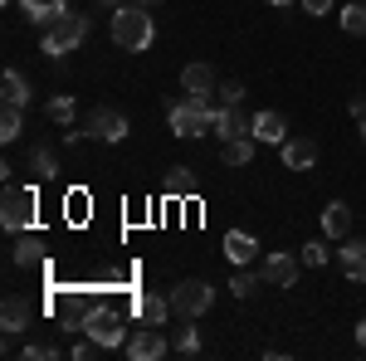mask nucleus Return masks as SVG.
<instances>
[{
  "label": "nucleus",
  "mask_w": 366,
  "mask_h": 361,
  "mask_svg": "<svg viewBox=\"0 0 366 361\" xmlns=\"http://www.w3.org/2000/svg\"><path fill=\"white\" fill-rule=\"evenodd\" d=\"M171 307H176V317H205L210 307H215V288L205 283V278H186V283H176L171 288Z\"/></svg>",
  "instance_id": "6"
},
{
  "label": "nucleus",
  "mask_w": 366,
  "mask_h": 361,
  "mask_svg": "<svg viewBox=\"0 0 366 361\" xmlns=\"http://www.w3.org/2000/svg\"><path fill=\"white\" fill-rule=\"evenodd\" d=\"M171 347H176L181 357H196V352H200V332H196V327H181V332L171 337Z\"/></svg>",
  "instance_id": "30"
},
{
  "label": "nucleus",
  "mask_w": 366,
  "mask_h": 361,
  "mask_svg": "<svg viewBox=\"0 0 366 361\" xmlns=\"http://www.w3.org/2000/svg\"><path fill=\"white\" fill-rule=\"evenodd\" d=\"M167 337H162V327H157V322H142L137 332L127 337V347H122V352H127V357L132 361H157V357H167Z\"/></svg>",
  "instance_id": "7"
},
{
  "label": "nucleus",
  "mask_w": 366,
  "mask_h": 361,
  "mask_svg": "<svg viewBox=\"0 0 366 361\" xmlns=\"http://www.w3.org/2000/svg\"><path fill=\"white\" fill-rule=\"evenodd\" d=\"M93 307L98 303H88L84 293H54V312H59V322H64L69 332H84V317Z\"/></svg>",
  "instance_id": "10"
},
{
  "label": "nucleus",
  "mask_w": 366,
  "mask_h": 361,
  "mask_svg": "<svg viewBox=\"0 0 366 361\" xmlns=\"http://www.w3.org/2000/svg\"><path fill=\"white\" fill-rule=\"evenodd\" d=\"M20 10L29 15V25H54L59 15H69V0H20Z\"/></svg>",
  "instance_id": "17"
},
{
  "label": "nucleus",
  "mask_w": 366,
  "mask_h": 361,
  "mask_svg": "<svg viewBox=\"0 0 366 361\" xmlns=\"http://www.w3.org/2000/svg\"><path fill=\"white\" fill-rule=\"evenodd\" d=\"M34 210H39V200L29 186H5V200H0V224L10 229V234H25L29 224H34Z\"/></svg>",
  "instance_id": "5"
},
{
  "label": "nucleus",
  "mask_w": 366,
  "mask_h": 361,
  "mask_svg": "<svg viewBox=\"0 0 366 361\" xmlns=\"http://www.w3.org/2000/svg\"><path fill=\"white\" fill-rule=\"evenodd\" d=\"M44 112H49V122H64V127H69L79 108H74V98H69V93H59V98H49V108H44Z\"/></svg>",
  "instance_id": "29"
},
{
  "label": "nucleus",
  "mask_w": 366,
  "mask_h": 361,
  "mask_svg": "<svg viewBox=\"0 0 366 361\" xmlns=\"http://www.w3.org/2000/svg\"><path fill=\"white\" fill-rule=\"evenodd\" d=\"M215 117H220V108L210 98H196V93H186L181 103L167 108V122L176 137H205V132H215Z\"/></svg>",
  "instance_id": "2"
},
{
  "label": "nucleus",
  "mask_w": 366,
  "mask_h": 361,
  "mask_svg": "<svg viewBox=\"0 0 366 361\" xmlns=\"http://www.w3.org/2000/svg\"><path fill=\"white\" fill-rule=\"evenodd\" d=\"M29 322H34V303H29V298H20V293H10V298L0 303V327H5V337L29 332Z\"/></svg>",
  "instance_id": "9"
},
{
  "label": "nucleus",
  "mask_w": 366,
  "mask_h": 361,
  "mask_svg": "<svg viewBox=\"0 0 366 361\" xmlns=\"http://www.w3.org/2000/svg\"><path fill=\"white\" fill-rule=\"evenodd\" d=\"M303 10H308V15H327V10H332V0H303Z\"/></svg>",
  "instance_id": "35"
},
{
  "label": "nucleus",
  "mask_w": 366,
  "mask_h": 361,
  "mask_svg": "<svg viewBox=\"0 0 366 361\" xmlns=\"http://www.w3.org/2000/svg\"><path fill=\"white\" fill-rule=\"evenodd\" d=\"M0 98H5V108H25L29 103V84L20 69H5V79H0Z\"/></svg>",
  "instance_id": "19"
},
{
  "label": "nucleus",
  "mask_w": 366,
  "mask_h": 361,
  "mask_svg": "<svg viewBox=\"0 0 366 361\" xmlns=\"http://www.w3.org/2000/svg\"><path fill=\"white\" fill-rule=\"evenodd\" d=\"M342 29H347V34H357V39H366V0L342 5Z\"/></svg>",
  "instance_id": "24"
},
{
  "label": "nucleus",
  "mask_w": 366,
  "mask_h": 361,
  "mask_svg": "<svg viewBox=\"0 0 366 361\" xmlns=\"http://www.w3.org/2000/svg\"><path fill=\"white\" fill-rule=\"evenodd\" d=\"M98 5H108V10H117V5H122V0H98Z\"/></svg>",
  "instance_id": "38"
},
{
  "label": "nucleus",
  "mask_w": 366,
  "mask_h": 361,
  "mask_svg": "<svg viewBox=\"0 0 366 361\" xmlns=\"http://www.w3.org/2000/svg\"><path fill=\"white\" fill-rule=\"evenodd\" d=\"M357 347H362V352H366V317H362V322H357Z\"/></svg>",
  "instance_id": "37"
},
{
  "label": "nucleus",
  "mask_w": 366,
  "mask_h": 361,
  "mask_svg": "<svg viewBox=\"0 0 366 361\" xmlns=\"http://www.w3.org/2000/svg\"><path fill=\"white\" fill-rule=\"evenodd\" d=\"M342 274L352 283H366V239H342Z\"/></svg>",
  "instance_id": "14"
},
{
  "label": "nucleus",
  "mask_w": 366,
  "mask_h": 361,
  "mask_svg": "<svg viewBox=\"0 0 366 361\" xmlns=\"http://www.w3.org/2000/svg\"><path fill=\"white\" fill-rule=\"evenodd\" d=\"M352 117H357V122L366 117V98H352Z\"/></svg>",
  "instance_id": "36"
},
{
  "label": "nucleus",
  "mask_w": 366,
  "mask_h": 361,
  "mask_svg": "<svg viewBox=\"0 0 366 361\" xmlns=\"http://www.w3.org/2000/svg\"><path fill=\"white\" fill-rule=\"evenodd\" d=\"M142 5H162V0H142Z\"/></svg>",
  "instance_id": "41"
},
{
  "label": "nucleus",
  "mask_w": 366,
  "mask_h": 361,
  "mask_svg": "<svg viewBox=\"0 0 366 361\" xmlns=\"http://www.w3.org/2000/svg\"><path fill=\"white\" fill-rule=\"evenodd\" d=\"M93 352H103V347H98V342H93L88 332H84V342H74V347H69V357H74V361H88Z\"/></svg>",
  "instance_id": "33"
},
{
  "label": "nucleus",
  "mask_w": 366,
  "mask_h": 361,
  "mask_svg": "<svg viewBox=\"0 0 366 361\" xmlns=\"http://www.w3.org/2000/svg\"><path fill=\"white\" fill-rule=\"evenodd\" d=\"M264 283H274V288H293V283H298V259L283 254V249L264 254Z\"/></svg>",
  "instance_id": "11"
},
{
  "label": "nucleus",
  "mask_w": 366,
  "mask_h": 361,
  "mask_svg": "<svg viewBox=\"0 0 366 361\" xmlns=\"http://www.w3.org/2000/svg\"><path fill=\"white\" fill-rule=\"evenodd\" d=\"M220 157H225V167H249V162H254V132L225 137V147H220Z\"/></svg>",
  "instance_id": "20"
},
{
  "label": "nucleus",
  "mask_w": 366,
  "mask_h": 361,
  "mask_svg": "<svg viewBox=\"0 0 366 361\" xmlns=\"http://www.w3.org/2000/svg\"><path fill=\"white\" fill-rule=\"evenodd\" d=\"M84 332L93 337V342H98V347H103V352H113V347H127V317H122V312H117V307H93V312H88L84 317Z\"/></svg>",
  "instance_id": "4"
},
{
  "label": "nucleus",
  "mask_w": 366,
  "mask_h": 361,
  "mask_svg": "<svg viewBox=\"0 0 366 361\" xmlns=\"http://www.w3.org/2000/svg\"><path fill=\"white\" fill-rule=\"evenodd\" d=\"M215 132H220V142L225 137H239V132H249V122L239 117L234 108H220V117H215Z\"/></svg>",
  "instance_id": "27"
},
{
  "label": "nucleus",
  "mask_w": 366,
  "mask_h": 361,
  "mask_svg": "<svg viewBox=\"0 0 366 361\" xmlns=\"http://www.w3.org/2000/svg\"><path fill=\"white\" fill-rule=\"evenodd\" d=\"M220 93H225V108H239V98H244V88H239V84H225Z\"/></svg>",
  "instance_id": "34"
},
{
  "label": "nucleus",
  "mask_w": 366,
  "mask_h": 361,
  "mask_svg": "<svg viewBox=\"0 0 366 361\" xmlns=\"http://www.w3.org/2000/svg\"><path fill=\"white\" fill-rule=\"evenodd\" d=\"M5 5H10V0H5Z\"/></svg>",
  "instance_id": "42"
},
{
  "label": "nucleus",
  "mask_w": 366,
  "mask_h": 361,
  "mask_svg": "<svg viewBox=\"0 0 366 361\" xmlns=\"http://www.w3.org/2000/svg\"><path fill=\"white\" fill-rule=\"evenodd\" d=\"M137 312H142V322H157V327H167V317L176 312V307H171V298H157V293H142V298H137Z\"/></svg>",
  "instance_id": "22"
},
{
  "label": "nucleus",
  "mask_w": 366,
  "mask_h": 361,
  "mask_svg": "<svg viewBox=\"0 0 366 361\" xmlns=\"http://www.w3.org/2000/svg\"><path fill=\"white\" fill-rule=\"evenodd\" d=\"M39 259H44V239H39L34 229H25V239L10 249V264H15V269H29V264H39Z\"/></svg>",
  "instance_id": "21"
},
{
  "label": "nucleus",
  "mask_w": 366,
  "mask_h": 361,
  "mask_svg": "<svg viewBox=\"0 0 366 361\" xmlns=\"http://www.w3.org/2000/svg\"><path fill=\"white\" fill-rule=\"evenodd\" d=\"M249 132H254V142L283 147V142H288V122H283V112H254V117H249Z\"/></svg>",
  "instance_id": "12"
},
{
  "label": "nucleus",
  "mask_w": 366,
  "mask_h": 361,
  "mask_svg": "<svg viewBox=\"0 0 366 361\" xmlns=\"http://www.w3.org/2000/svg\"><path fill=\"white\" fill-rule=\"evenodd\" d=\"M20 357H25V361H54V357H64V352H59L54 342H29Z\"/></svg>",
  "instance_id": "31"
},
{
  "label": "nucleus",
  "mask_w": 366,
  "mask_h": 361,
  "mask_svg": "<svg viewBox=\"0 0 366 361\" xmlns=\"http://www.w3.org/2000/svg\"><path fill=\"white\" fill-rule=\"evenodd\" d=\"M181 88L196 93V98H210V93H215V69H210V64H186V69H181Z\"/></svg>",
  "instance_id": "15"
},
{
  "label": "nucleus",
  "mask_w": 366,
  "mask_h": 361,
  "mask_svg": "<svg viewBox=\"0 0 366 361\" xmlns=\"http://www.w3.org/2000/svg\"><path fill=\"white\" fill-rule=\"evenodd\" d=\"M25 108H5L0 112V142H20V132H25V117H20Z\"/></svg>",
  "instance_id": "28"
},
{
  "label": "nucleus",
  "mask_w": 366,
  "mask_h": 361,
  "mask_svg": "<svg viewBox=\"0 0 366 361\" xmlns=\"http://www.w3.org/2000/svg\"><path fill=\"white\" fill-rule=\"evenodd\" d=\"M167 195H196V171L191 167H171L167 171Z\"/></svg>",
  "instance_id": "25"
},
{
  "label": "nucleus",
  "mask_w": 366,
  "mask_h": 361,
  "mask_svg": "<svg viewBox=\"0 0 366 361\" xmlns=\"http://www.w3.org/2000/svg\"><path fill=\"white\" fill-rule=\"evenodd\" d=\"M84 132L88 137H98V142H122L127 137V117L117 108H93L88 112V122H84Z\"/></svg>",
  "instance_id": "8"
},
{
  "label": "nucleus",
  "mask_w": 366,
  "mask_h": 361,
  "mask_svg": "<svg viewBox=\"0 0 366 361\" xmlns=\"http://www.w3.org/2000/svg\"><path fill=\"white\" fill-rule=\"evenodd\" d=\"M347 229H352V205L332 200V205L322 210V234H327V239H347Z\"/></svg>",
  "instance_id": "18"
},
{
  "label": "nucleus",
  "mask_w": 366,
  "mask_h": 361,
  "mask_svg": "<svg viewBox=\"0 0 366 361\" xmlns=\"http://www.w3.org/2000/svg\"><path fill=\"white\" fill-rule=\"evenodd\" d=\"M254 254H259V239H254L249 229H229L225 234V259L229 264H254Z\"/></svg>",
  "instance_id": "16"
},
{
  "label": "nucleus",
  "mask_w": 366,
  "mask_h": 361,
  "mask_svg": "<svg viewBox=\"0 0 366 361\" xmlns=\"http://www.w3.org/2000/svg\"><path fill=\"white\" fill-rule=\"evenodd\" d=\"M29 171H34V181H49V176H59V162L49 147H34L29 152Z\"/></svg>",
  "instance_id": "26"
},
{
  "label": "nucleus",
  "mask_w": 366,
  "mask_h": 361,
  "mask_svg": "<svg viewBox=\"0 0 366 361\" xmlns=\"http://www.w3.org/2000/svg\"><path fill=\"white\" fill-rule=\"evenodd\" d=\"M327 259H332V254H327V244H303V264H308V269H322Z\"/></svg>",
  "instance_id": "32"
},
{
  "label": "nucleus",
  "mask_w": 366,
  "mask_h": 361,
  "mask_svg": "<svg viewBox=\"0 0 366 361\" xmlns=\"http://www.w3.org/2000/svg\"><path fill=\"white\" fill-rule=\"evenodd\" d=\"M264 5H279V10H283V5H293V0H264Z\"/></svg>",
  "instance_id": "39"
},
{
  "label": "nucleus",
  "mask_w": 366,
  "mask_h": 361,
  "mask_svg": "<svg viewBox=\"0 0 366 361\" xmlns=\"http://www.w3.org/2000/svg\"><path fill=\"white\" fill-rule=\"evenodd\" d=\"M259 283H264V274H254L249 264H239V274L229 278V293H234V298H254V293H259Z\"/></svg>",
  "instance_id": "23"
},
{
  "label": "nucleus",
  "mask_w": 366,
  "mask_h": 361,
  "mask_svg": "<svg viewBox=\"0 0 366 361\" xmlns=\"http://www.w3.org/2000/svg\"><path fill=\"white\" fill-rule=\"evenodd\" d=\"M88 39V15H59L54 25H44V34H39V54H49V59H64V54H74L79 44Z\"/></svg>",
  "instance_id": "3"
},
{
  "label": "nucleus",
  "mask_w": 366,
  "mask_h": 361,
  "mask_svg": "<svg viewBox=\"0 0 366 361\" xmlns=\"http://www.w3.org/2000/svg\"><path fill=\"white\" fill-rule=\"evenodd\" d=\"M279 152H283V167L288 171H312L317 167V142L312 137H288Z\"/></svg>",
  "instance_id": "13"
},
{
  "label": "nucleus",
  "mask_w": 366,
  "mask_h": 361,
  "mask_svg": "<svg viewBox=\"0 0 366 361\" xmlns=\"http://www.w3.org/2000/svg\"><path fill=\"white\" fill-rule=\"evenodd\" d=\"M113 44L117 49H127V54H142V49H152L157 44V25H152V15H147V5H117L113 10Z\"/></svg>",
  "instance_id": "1"
},
{
  "label": "nucleus",
  "mask_w": 366,
  "mask_h": 361,
  "mask_svg": "<svg viewBox=\"0 0 366 361\" xmlns=\"http://www.w3.org/2000/svg\"><path fill=\"white\" fill-rule=\"evenodd\" d=\"M362 142H366V117H362Z\"/></svg>",
  "instance_id": "40"
}]
</instances>
